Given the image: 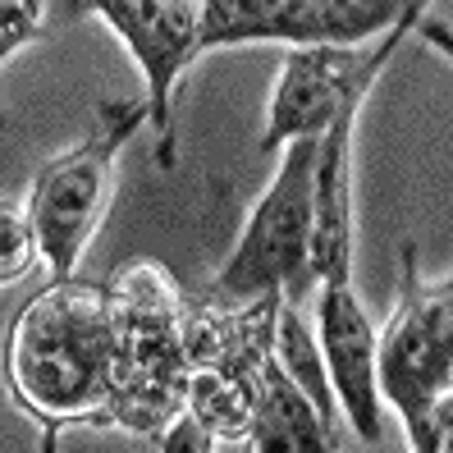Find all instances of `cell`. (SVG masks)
<instances>
[{
	"label": "cell",
	"mask_w": 453,
	"mask_h": 453,
	"mask_svg": "<svg viewBox=\"0 0 453 453\" xmlns=\"http://www.w3.org/2000/svg\"><path fill=\"white\" fill-rule=\"evenodd\" d=\"M326 133H303L284 147L275 183L261 193L252 216L238 234L234 252L202 288L216 307H243L257 298L307 303L316 288L311 271V225H316V161Z\"/></svg>",
	"instance_id": "cell-3"
},
{
	"label": "cell",
	"mask_w": 453,
	"mask_h": 453,
	"mask_svg": "<svg viewBox=\"0 0 453 453\" xmlns=\"http://www.w3.org/2000/svg\"><path fill=\"white\" fill-rule=\"evenodd\" d=\"M37 257H42V243H37L33 216L14 211V202H5V211H0V284L14 288V280L28 275V265Z\"/></svg>",
	"instance_id": "cell-13"
},
{
	"label": "cell",
	"mask_w": 453,
	"mask_h": 453,
	"mask_svg": "<svg viewBox=\"0 0 453 453\" xmlns=\"http://www.w3.org/2000/svg\"><path fill=\"white\" fill-rule=\"evenodd\" d=\"M321 449H339V431H330L326 417L307 398V389L271 353L252 385L248 453H321Z\"/></svg>",
	"instance_id": "cell-10"
},
{
	"label": "cell",
	"mask_w": 453,
	"mask_h": 453,
	"mask_svg": "<svg viewBox=\"0 0 453 453\" xmlns=\"http://www.w3.org/2000/svg\"><path fill=\"white\" fill-rule=\"evenodd\" d=\"M261 371V366H257ZM252 385L257 376H229L220 366H193L188 408L216 449H248L252 435Z\"/></svg>",
	"instance_id": "cell-11"
},
{
	"label": "cell",
	"mask_w": 453,
	"mask_h": 453,
	"mask_svg": "<svg viewBox=\"0 0 453 453\" xmlns=\"http://www.w3.org/2000/svg\"><path fill=\"white\" fill-rule=\"evenodd\" d=\"M151 119L147 96L133 101H96V124L78 147L50 156L28 188V216L42 243L50 280H69L96 238L105 206L115 197V161L124 142Z\"/></svg>",
	"instance_id": "cell-4"
},
{
	"label": "cell",
	"mask_w": 453,
	"mask_h": 453,
	"mask_svg": "<svg viewBox=\"0 0 453 453\" xmlns=\"http://www.w3.org/2000/svg\"><path fill=\"white\" fill-rule=\"evenodd\" d=\"M165 453H216V444H211V435H206V426L183 408L170 426H165V435L156 440Z\"/></svg>",
	"instance_id": "cell-16"
},
{
	"label": "cell",
	"mask_w": 453,
	"mask_h": 453,
	"mask_svg": "<svg viewBox=\"0 0 453 453\" xmlns=\"http://www.w3.org/2000/svg\"><path fill=\"white\" fill-rule=\"evenodd\" d=\"M275 357L284 362V371L307 389V398L316 403V412L326 417L330 431H339V398L330 385V366L321 353V339H316V326H307V311L303 303H288L280 307V326H275Z\"/></svg>",
	"instance_id": "cell-12"
},
{
	"label": "cell",
	"mask_w": 453,
	"mask_h": 453,
	"mask_svg": "<svg viewBox=\"0 0 453 453\" xmlns=\"http://www.w3.org/2000/svg\"><path fill=\"white\" fill-rule=\"evenodd\" d=\"M37 37H46V0H0V56L14 60Z\"/></svg>",
	"instance_id": "cell-14"
},
{
	"label": "cell",
	"mask_w": 453,
	"mask_h": 453,
	"mask_svg": "<svg viewBox=\"0 0 453 453\" xmlns=\"http://www.w3.org/2000/svg\"><path fill=\"white\" fill-rule=\"evenodd\" d=\"M111 293L119 321V376L111 426L156 444L188 403L193 357L188 339H183V321H188L193 298L151 261H133L115 271Z\"/></svg>",
	"instance_id": "cell-2"
},
{
	"label": "cell",
	"mask_w": 453,
	"mask_h": 453,
	"mask_svg": "<svg viewBox=\"0 0 453 453\" xmlns=\"http://www.w3.org/2000/svg\"><path fill=\"white\" fill-rule=\"evenodd\" d=\"M421 10H408L403 19L385 28L371 42H307V46H288L284 69H280V88L265 111V133H261V151H280L303 133H326L339 111H362L366 92L376 88V78L385 73L389 56L403 46L408 33H417Z\"/></svg>",
	"instance_id": "cell-5"
},
{
	"label": "cell",
	"mask_w": 453,
	"mask_h": 453,
	"mask_svg": "<svg viewBox=\"0 0 453 453\" xmlns=\"http://www.w3.org/2000/svg\"><path fill=\"white\" fill-rule=\"evenodd\" d=\"M453 394V271L426 284L417 248H398V303L380 330V398L417 435L426 412Z\"/></svg>",
	"instance_id": "cell-6"
},
{
	"label": "cell",
	"mask_w": 453,
	"mask_h": 453,
	"mask_svg": "<svg viewBox=\"0 0 453 453\" xmlns=\"http://www.w3.org/2000/svg\"><path fill=\"white\" fill-rule=\"evenodd\" d=\"M417 37L426 42V46H435L440 56L453 65V28L444 19H431V14H421V23H417Z\"/></svg>",
	"instance_id": "cell-17"
},
{
	"label": "cell",
	"mask_w": 453,
	"mask_h": 453,
	"mask_svg": "<svg viewBox=\"0 0 453 453\" xmlns=\"http://www.w3.org/2000/svg\"><path fill=\"white\" fill-rule=\"evenodd\" d=\"M316 339L330 366V385L353 435L380 440V330L362 307L353 280L316 284Z\"/></svg>",
	"instance_id": "cell-9"
},
{
	"label": "cell",
	"mask_w": 453,
	"mask_h": 453,
	"mask_svg": "<svg viewBox=\"0 0 453 453\" xmlns=\"http://www.w3.org/2000/svg\"><path fill=\"white\" fill-rule=\"evenodd\" d=\"M88 14H101L124 37L133 60L142 65L147 78V105L156 124V165L165 174L179 165L174 142V111L170 96L179 73L202 56V0H46V37L65 33Z\"/></svg>",
	"instance_id": "cell-7"
},
{
	"label": "cell",
	"mask_w": 453,
	"mask_h": 453,
	"mask_svg": "<svg viewBox=\"0 0 453 453\" xmlns=\"http://www.w3.org/2000/svg\"><path fill=\"white\" fill-rule=\"evenodd\" d=\"M426 0H202V56L243 42H371Z\"/></svg>",
	"instance_id": "cell-8"
},
{
	"label": "cell",
	"mask_w": 453,
	"mask_h": 453,
	"mask_svg": "<svg viewBox=\"0 0 453 453\" xmlns=\"http://www.w3.org/2000/svg\"><path fill=\"white\" fill-rule=\"evenodd\" d=\"M119 376L115 293L96 280H50L10 321L5 385L42 421L46 449L65 426H111Z\"/></svg>",
	"instance_id": "cell-1"
},
{
	"label": "cell",
	"mask_w": 453,
	"mask_h": 453,
	"mask_svg": "<svg viewBox=\"0 0 453 453\" xmlns=\"http://www.w3.org/2000/svg\"><path fill=\"white\" fill-rule=\"evenodd\" d=\"M408 449H417V453H453V394H444L440 403L426 412L421 431L408 435Z\"/></svg>",
	"instance_id": "cell-15"
}]
</instances>
